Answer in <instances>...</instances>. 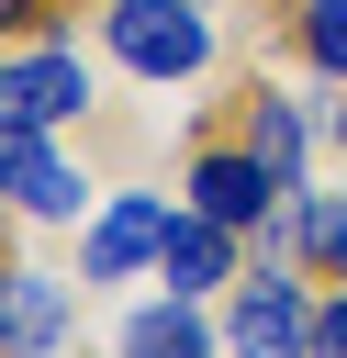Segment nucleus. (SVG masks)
Returning <instances> with one entry per match:
<instances>
[{
    "mask_svg": "<svg viewBox=\"0 0 347 358\" xmlns=\"http://www.w3.org/2000/svg\"><path fill=\"white\" fill-rule=\"evenodd\" d=\"M101 56L134 67L146 90L213 67V0H101Z\"/></svg>",
    "mask_w": 347,
    "mask_h": 358,
    "instance_id": "f257e3e1",
    "label": "nucleus"
},
{
    "mask_svg": "<svg viewBox=\"0 0 347 358\" xmlns=\"http://www.w3.org/2000/svg\"><path fill=\"white\" fill-rule=\"evenodd\" d=\"M90 101H101V78L67 34H34V45L0 56V134H67Z\"/></svg>",
    "mask_w": 347,
    "mask_h": 358,
    "instance_id": "f03ea898",
    "label": "nucleus"
},
{
    "mask_svg": "<svg viewBox=\"0 0 347 358\" xmlns=\"http://www.w3.org/2000/svg\"><path fill=\"white\" fill-rule=\"evenodd\" d=\"M190 201H201L213 224H235V235H280V213H291V179H280L257 145L213 134V145L190 157Z\"/></svg>",
    "mask_w": 347,
    "mask_h": 358,
    "instance_id": "7ed1b4c3",
    "label": "nucleus"
},
{
    "mask_svg": "<svg viewBox=\"0 0 347 358\" xmlns=\"http://www.w3.org/2000/svg\"><path fill=\"white\" fill-rule=\"evenodd\" d=\"M224 358H313V302H302V280L291 268H235V291H224Z\"/></svg>",
    "mask_w": 347,
    "mask_h": 358,
    "instance_id": "20e7f679",
    "label": "nucleus"
},
{
    "mask_svg": "<svg viewBox=\"0 0 347 358\" xmlns=\"http://www.w3.org/2000/svg\"><path fill=\"white\" fill-rule=\"evenodd\" d=\"M101 190H90V168L56 145V134H0V213H22V224H78Z\"/></svg>",
    "mask_w": 347,
    "mask_h": 358,
    "instance_id": "39448f33",
    "label": "nucleus"
},
{
    "mask_svg": "<svg viewBox=\"0 0 347 358\" xmlns=\"http://www.w3.org/2000/svg\"><path fill=\"white\" fill-rule=\"evenodd\" d=\"M168 190H112L101 213H90V246H78V291H101V280H146L157 268V246H168Z\"/></svg>",
    "mask_w": 347,
    "mask_h": 358,
    "instance_id": "423d86ee",
    "label": "nucleus"
},
{
    "mask_svg": "<svg viewBox=\"0 0 347 358\" xmlns=\"http://www.w3.org/2000/svg\"><path fill=\"white\" fill-rule=\"evenodd\" d=\"M56 347H67V280L0 257V358H56Z\"/></svg>",
    "mask_w": 347,
    "mask_h": 358,
    "instance_id": "0eeeda50",
    "label": "nucleus"
},
{
    "mask_svg": "<svg viewBox=\"0 0 347 358\" xmlns=\"http://www.w3.org/2000/svg\"><path fill=\"white\" fill-rule=\"evenodd\" d=\"M157 280L190 291V302L235 291V224H213L201 201H179V213H168V246H157Z\"/></svg>",
    "mask_w": 347,
    "mask_h": 358,
    "instance_id": "6e6552de",
    "label": "nucleus"
},
{
    "mask_svg": "<svg viewBox=\"0 0 347 358\" xmlns=\"http://www.w3.org/2000/svg\"><path fill=\"white\" fill-rule=\"evenodd\" d=\"M235 145H257V157H269V168H280V179L302 190V157H313V123H302V101H291V90H269V78H257V90L235 101Z\"/></svg>",
    "mask_w": 347,
    "mask_h": 358,
    "instance_id": "1a4fd4ad",
    "label": "nucleus"
},
{
    "mask_svg": "<svg viewBox=\"0 0 347 358\" xmlns=\"http://www.w3.org/2000/svg\"><path fill=\"white\" fill-rule=\"evenodd\" d=\"M112 358H224V336L201 324V302H190V291H168V302H146V313H123V336H112Z\"/></svg>",
    "mask_w": 347,
    "mask_h": 358,
    "instance_id": "9d476101",
    "label": "nucleus"
},
{
    "mask_svg": "<svg viewBox=\"0 0 347 358\" xmlns=\"http://www.w3.org/2000/svg\"><path fill=\"white\" fill-rule=\"evenodd\" d=\"M280 235L302 246V268H313V280H347V190H291Z\"/></svg>",
    "mask_w": 347,
    "mask_h": 358,
    "instance_id": "9b49d317",
    "label": "nucleus"
},
{
    "mask_svg": "<svg viewBox=\"0 0 347 358\" xmlns=\"http://www.w3.org/2000/svg\"><path fill=\"white\" fill-rule=\"evenodd\" d=\"M291 34H302V56H313V78L347 90V0H291Z\"/></svg>",
    "mask_w": 347,
    "mask_h": 358,
    "instance_id": "f8f14e48",
    "label": "nucleus"
},
{
    "mask_svg": "<svg viewBox=\"0 0 347 358\" xmlns=\"http://www.w3.org/2000/svg\"><path fill=\"white\" fill-rule=\"evenodd\" d=\"M313 358H347V280L313 302Z\"/></svg>",
    "mask_w": 347,
    "mask_h": 358,
    "instance_id": "ddd939ff",
    "label": "nucleus"
},
{
    "mask_svg": "<svg viewBox=\"0 0 347 358\" xmlns=\"http://www.w3.org/2000/svg\"><path fill=\"white\" fill-rule=\"evenodd\" d=\"M0 34H56V0H0Z\"/></svg>",
    "mask_w": 347,
    "mask_h": 358,
    "instance_id": "4468645a",
    "label": "nucleus"
},
{
    "mask_svg": "<svg viewBox=\"0 0 347 358\" xmlns=\"http://www.w3.org/2000/svg\"><path fill=\"white\" fill-rule=\"evenodd\" d=\"M325 134H336V145H347V101H325Z\"/></svg>",
    "mask_w": 347,
    "mask_h": 358,
    "instance_id": "2eb2a0df",
    "label": "nucleus"
}]
</instances>
